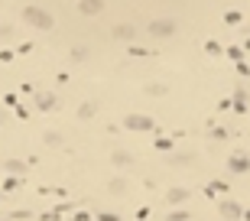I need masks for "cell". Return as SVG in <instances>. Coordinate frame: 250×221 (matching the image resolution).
Wrapping results in <instances>:
<instances>
[{"label": "cell", "instance_id": "cell-1", "mask_svg": "<svg viewBox=\"0 0 250 221\" xmlns=\"http://www.w3.org/2000/svg\"><path fill=\"white\" fill-rule=\"evenodd\" d=\"M23 16L33 23V26H43V30H49V26H52V16H49V13H43V10H33V7H26V13H23Z\"/></svg>", "mask_w": 250, "mask_h": 221}, {"label": "cell", "instance_id": "cell-2", "mask_svg": "<svg viewBox=\"0 0 250 221\" xmlns=\"http://www.w3.org/2000/svg\"><path fill=\"white\" fill-rule=\"evenodd\" d=\"M150 33H153V36H172V33H175V23H172V20H156V23L150 26Z\"/></svg>", "mask_w": 250, "mask_h": 221}, {"label": "cell", "instance_id": "cell-3", "mask_svg": "<svg viewBox=\"0 0 250 221\" xmlns=\"http://www.w3.org/2000/svg\"><path fill=\"white\" fill-rule=\"evenodd\" d=\"M127 127H133V130H150L153 121H150V117H137V114H130V117H127Z\"/></svg>", "mask_w": 250, "mask_h": 221}, {"label": "cell", "instance_id": "cell-4", "mask_svg": "<svg viewBox=\"0 0 250 221\" xmlns=\"http://www.w3.org/2000/svg\"><path fill=\"white\" fill-rule=\"evenodd\" d=\"M247 169H250V163L244 156H234V159H231V173H247Z\"/></svg>", "mask_w": 250, "mask_h": 221}, {"label": "cell", "instance_id": "cell-5", "mask_svg": "<svg viewBox=\"0 0 250 221\" xmlns=\"http://www.w3.org/2000/svg\"><path fill=\"white\" fill-rule=\"evenodd\" d=\"M237 205H234V202H224V205H221V215H224V218H237Z\"/></svg>", "mask_w": 250, "mask_h": 221}, {"label": "cell", "instance_id": "cell-6", "mask_svg": "<svg viewBox=\"0 0 250 221\" xmlns=\"http://www.w3.org/2000/svg\"><path fill=\"white\" fill-rule=\"evenodd\" d=\"M101 10V0H81V13H98Z\"/></svg>", "mask_w": 250, "mask_h": 221}, {"label": "cell", "instance_id": "cell-7", "mask_svg": "<svg viewBox=\"0 0 250 221\" xmlns=\"http://www.w3.org/2000/svg\"><path fill=\"white\" fill-rule=\"evenodd\" d=\"M114 36H117V39H133V26H117Z\"/></svg>", "mask_w": 250, "mask_h": 221}, {"label": "cell", "instance_id": "cell-8", "mask_svg": "<svg viewBox=\"0 0 250 221\" xmlns=\"http://www.w3.org/2000/svg\"><path fill=\"white\" fill-rule=\"evenodd\" d=\"M114 163L117 166H130V153H114Z\"/></svg>", "mask_w": 250, "mask_h": 221}, {"label": "cell", "instance_id": "cell-9", "mask_svg": "<svg viewBox=\"0 0 250 221\" xmlns=\"http://www.w3.org/2000/svg\"><path fill=\"white\" fill-rule=\"evenodd\" d=\"M52 104H55L52 95H39V108H52Z\"/></svg>", "mask_w": 250, "mask_h": 221}, {"label": "cell", "instance_id": "cell-10", "mask_svg": "<svg viewBox=\"0 0 250 221\" xmlns=\"http://www.w3.org/2000/svg\"><path fill=\"white\" fill-rule=\"evenodd\" d=\"M185 199V192L182 189H175V192H169V202H182Z\"/></svg>", "mask_w": 250, "mask_h": 221}, {"label": "cell", "instance_id": "cell-11", "mask_svg": "<svg viewBox=\"0 0 250 221\" xmlns=\"http://www.w3.org/2000/svg\"><path fill=\"white\" fill-rule=\"evenodd\" d=\"M0 124H7V114H3V110H0Z\"/></svg>", "mask_w": 250, "mask_h": 221}]
</instances>
